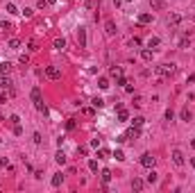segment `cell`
<instances>
[{"mask_svg": "<svg viewBox=\"0 0 195 193\" xmlns=\"http://www.w3.org/2000/svg\"><path fill=\"white\" fill-rule=\"evenodd\" d=\"M154 73L159 77H168V75L175 73V64H161V66H154Z\"/></svg>", "mask_w": 195, "mask_h": 193, "instance_id": "obj_1", "label": "cell"}, {"mask_svg": "<svg viewBox=\"0 0 195 193\" xmlns=\"http://www.w3.org/2000/svg\"><path fill=\"white\" fill-rule=\"evenodd\" d=\"M0 86H2V89L9 93V98L16 93V91H14V82L9 80V75H0Z\"/></svg>", "mask_w": 195, "mask_h": 193, "instance_id": "obj_2", "label": "cell"}, {"mask_svg": "<svg viewBox=\"0 0 195 193\" xmlns=\"http://www.w3.org/2000/svg\"><path fill=\"white\" fill-rule=\"evenodd\" d=\"M154 161H157V159H154L150 152H143L141 155V166L143 168H154Z\"/></svg>", "mask_w": 195, "mask_h": 193, "instance_id": "obj_3", "label": "cell"}, {"mask_svg": "<svg viewBox=\"0 0 195 193\" xmlns=\"http://www.w3.org/2000/svg\"><path fill=\"white\" fill-rule=\"evenodd\" d=\"M45 77H48V80H59L61 77V71L57 66H48V68H45Z\"/></svg>", "mask_w": 195, "mask_h": 193, "instance_id": "obj_4", "label": "cell"}, {"mask_svg": "<svg viewBox=\"0 0 195 193\" xmlns=\"http://www.w3.org/2000/svg\"><path fill=\"white\" fill-rule=\"evenodd\" d=\"M173 163L175 166H184V155H182V150H173Z\"/></svg>", "mask_w": 195, "mask_h": 193, "instance_id": "obj_5", "label": "cell"}, {"mask_svg": "<svg viewBox=\"0 0 195 193\" xmlns=\"http://www.w3.org/2000/svg\"><path fill=\"white\" fill-rule=\"evenodd\" d=\"M77 43H79V48H86V30L84 27L77 30Z\"/></svg>", "mask_w": 195, "mask_h": 193, "instance_id": "obj_6", "label": "cell"}, {"mask_svg": "<svg viewBox=\"0 0 195 193\" xmlns=\"http://www.w3.org/2000/svg\"><path fill=\"white\" fill-rule=\"evenodd\" d=\"M139 134H141V127H134V125H132L129 130L125 132V139H136Z\"/></svg>", "mask_w": 195, "mask_h": 193, "instance_id": "obj_7", "label": "cell"}, {"mask_svg": "<svg viewBox=\"0 0 195 193\" xmlns=\"http://www.w3.org/2000/svg\"><path fill=\"white\" fill-rule=\"evenodd\" d=\"M50 184H52V186H61V184H64V175H61V173H55L52 179H50Z\"/></svg>", "mask_w": 195, "mask_h": 193, "instance_id": "obj_8", "label": "cell"}, {"mask_svg": "<svg viewBox=\"0 0 195 193\" xmlns=\"http://www.w3.org/2000/svg\"><path fill=\"white\" fill-rule=\"evenodd\" d=\"M11 68H14V66H11L9 61H0V75H9Z\"/></svg>", "mask_w": 195, "mask_h": 193, "instance_id": "obj_9", "label": "cell"}, {"mask_svg": "<svg viewBox=\"0 0 195 193\" xmlns=\"http://www.w3.org/2000/svg\"><path fill=\"white\" fill-rule=\"evenodd\" d=\"M143 186H145V182H143L141 177H134V179H132V189H134V191H143Z\"/></svg>", "mask_w": 195, "mask_h": 193, "instance_id": "obj_10", "label": "cell"}, {"mask_svg": "<svg viewBox=\"0 0 195 193\" xmlns=\"http://www.w3.org/2000/svg\"><path fill=\"white\" fill-rule=\"evenodd\" d=\"M100 179H102V184H109V182H111V171L105 168V171L100 173Z\"/></svg>", "mask_w": 195, "mask_h": 193, "instance_id": "obj_11", "label": "cell"}, {"mask_svg": "<svg viewBox=\"0 0 195 193\" xmlns=\"http://www.w3.org/2000/svg\"><path fill=\"white\" fill-rule=\"evenodd\" d=\"M32 100H34V104L41 102V89H39V86H34V89H32Z\"/></svg>", "mask_w": 195, "mask_h": 193, "instance_id": "obj_12", "label": "cell"}, {"mask_svg": "<svg viewBox=\"0 0 195 193\" xmlns=\"http://www.w3.org/2000/svg\"><path fill=\"white\" fill-rule=\"evenodd\" d=\"M105 30H107L109 37H111V34H116V25H113V21H107V23H105Z\"/></svg>", "mask_w": 195, "mask_h": 193, "instance_id": "obj_13", "label": "cell"}, {"mask_svg": "<svg viewBox=\"0 0 195 193\" xmlns=\"http://www.w3.org/2000/svg\"><path fill=\"white\" fill-rule=\"evenodd\" d=\"M141 59H143V61H152V50H150V48L141 50Z\"/></svg>", "mask_w": 195, "mask_h": 193, "instance_id": "obj_14", "label": "cell"}, {"mask_svg": "<svg viewBox=\"0 0 195 193\" xmlns=\"http://www.w3.org/2000/svg\"><path fill=\"white\" fill-rule=\"evenodd\" d=\"M109 73H111V77H123V68H120V66H111V71H109Z\"/></svg>", "mask_w": 195, "mask_h": 193, "instance_id": "obj_15", "label": "cell"}, {"mask_svg": "<svg viewBox=\"0 0 195 193\" xmlns=\"http://www.w3.org/2000/svg\"><path fill=\"white\" fill-rule=\"evenodd\" d=\"M157 179H159V175H157V173H154V171H152V168H150V173H147V177H145V182H147V184H154V182H157Z\"/></svg>", "mask_w": 195, "mask_h": 193, "instance_id": "obj_16", "label": "cell"}, {"mask_svg": "<svg viewBox=\"0 0 195 193\" xmlns=\"http://www.w3.org/2000/svg\"><path fill=\"white\" fill-rule=\"evenodd\" d=\"M139 23H141V25H147V23H152V14H141V16H139Z\"/></svg>", "mask_w": 195, "mask_h": 193, "instance_id": "obj_17", "label": "cell"}, {"mask_svg": "<svg viewBox=\"0 0 195 193\" xmlns=\"http://www.w3.org/2000/svg\"><path fill=\"white\" fill-rule=\"evenodd\" d=\"M159 43H161V39H159V37H152L150 41H147V48L154 50V48H159Z\"/></svg>", "mask_w": 195, "mask_h": 193, "instance_id": "obj_18", "label": "cell"}, {"mask_svg": "<svg viewBox=\"0 0 195 193\" xmlns=\"http://www.w3.org/2000/svg\"><path fill=\"white\" fill-rule=\"evenodd\" d=\"M27 50H30V52H36V50H39L36 39H30V41H27Z\"/></svg>", "mask_w": 195, "mask_h": 193, "instance_id": "obj_19", "label": "cell"}, {"mask_svg": "<svg viewBox=\"0 0 195 193\" xmlns=\"http://www.w3.org/2000/svg\"><path fill=\"white\" fill-rule=\"evenodd\" d=\"M127 118H129V114L125 109H118V123H127Z\"/></svg>", "mask_w": 195, "mask_h": 193, "instance_id": "obj_20", "label": "cell"}, {"mask_svg": "<svg viewBox=\"0 0 195 193\" xmlns=\"http://www.w3.org/2000/svg\"><path fill=\"white\" fill-rule=\"evenodd\" d=\"M55 161L59 163V166H64V163H66V155H64V152H61V150H59V152L55 155Z\"/></svg>", "mask_w": 195, "mask_h": 193, "instance_id": "obj_21", "label": "cell"}, {"mask_svg": "<svg viewBox=\"0 0 195 193\" xmlns=\"http://www.w3.org/2000/svg\"><path fill=\"white\" fill-rule=\"evenodd\" d=\"M21 48V39H9V50H18Z\"/></svg>", "mask_w": 195, "mask_h": 193, "instance_id": "obj_22", "label": "cell"}, {"mask_svg": "<svg viewBox=\"0 0 195 193\" xmlns=\"http://www.w3.org/2000/svg\"><path fill=\"white\" fill-rule=\"evenodd\" d=\"M98 86H100L102 91H107V89H109V80H107V77H100V80H98Z\"/></svg>", "mask_w": 195, "mask_h": 193, "instance_id": "obj_23", "label": "cell"}, {"mask_svg": "<svg viewBox=\"0 0 195 193\" xmlns=\"http://www.w3.org/2000/svg\"><path fill=\"white\" fill-rule=\"evenodd\" d=\"M55 48H57V50H64V48H66V41L61 39V37H59V39H55Z\"/></svg>", "mask_w": 195, "mask_h": 193, "instance_id": "obj_24", "label": "cell"}, {"mask_svg": "<svg viewBox=\"0 0 195 193\" xmlns=\"http://www.w3.org/2000/svg\"><path fill=\"white\" fill-rule=\"evenodd\" d=\"M179 21H182V16H179V14H173V16L168 18V25H177Z\"/></svg>", "mask_w": 195, "mask_h": 193, "instance_id": "obj_25", "label": "cell"}, {"mask_svg": "<svg viewBox=\"0 0 195 193\" xmlns=\"http://www.w3.org/2000/svg\"><path fill=\"white\" fill-rule=\"evenodd\" d=\"M182 120H191V112H188V107H184V109H182Z\"/></svg>", "mask_w": 195, "mask_h": 193, "instance_id": "obj_26", "label": "cell"}, {"mask_svg": "<svg viewBox=\"0 0 195 193\" xmlns=\"http://www.w3.org/2000/svg\"><path fill=\"white\" fill-rule=\"evenodd\" d=\"M113 159L116 161H125V152L123 150H116V152H113Z\"/></svg>", "mask_w": 195, "mask_h": 193, "instance_id": "obj_27", "label": "cell"}, {"mask_svg": "<svg viewBox=\"0 0 195 193\" xmlns=\"http://www.w3.org/2000/svg\"><path fill=\"white\" fill-rule=\"evenodd\" d=\"M82 114H84V116H89V118H91V116L95 114V107H84V109H82Z\"/></svg>", "mask_w": 195, "mask_h": 193, "instance_id": "obj_28", "label": "cell"}, {"mask_svg": "<svg viewBox=\"0 0 195 193\" xmlns=\"http://www.w3.org/2000/svg\"><path fill=\"white\" fill-rule=\"evenodd\" d=\"M152 2V9H163V0H150Z\"/></svg>", "mask_w": 195, "mask_h": 193, "instance_id": "obj_29", "label": "cell"}, {"mask_svg": "<svg viewBox=\"0 0 195 193\" xmlns=\"http://www.w3.org/2000/svg\"><path fill=\"white\" fill-rule=\"evenodd\" d=\"M93 107H95V109L105 107V100H102V98H93Z\"/></svg>", "mask_w": 195, "mask_h": 193, "instance_id": "obj_30", "label": "cell"}, {"mask_svg": "<svg viewBox=\"0 0 195 193\" xmlns=\"http://www.w3.org/2000/svg\"><path fill=\"white\" fill-rule=\"evenodd\" d=\"M7 11H9V14H21L18 7H16V5H11V2H7Z\"/></svg>", "mask_w": 195, "mask_h": 193, "instance_id": "obj_31", "label": "cell"}, {"mask_svg": "<svg viewBox=\"0 0 195 193\" xmlns=\"http://www.w3.org/2000/svg\"><path fill=\"white\" fill-rule=\"evenodd\" d=\"M89 171H91V173H98V161H95V159L89 161Z\"/></svg>", "mask_w": 195, "mask_h": 193, "instance_id": "obj_32", "label": "cell"}, {"mask_svg": "<svg viewBox=\"0 0 195 193\" xmlns=\"http://www.w3.org/2000/svg\"><path fill=\"white\" fill-rule=\"evenodd\" d=\"M9 123H11V125H18V123H21L18 114H11V116H9Z\"/></svg>", "mask_w": 195, "mask_h": 193, "instance_id": "obj_33", "label": "cell"}, {"mask_svg": "<svg viewBox=\"0 0 195 193\" xmlns=\"http://www.w3.org/2000/svg\"><path fill=\"white\" fill-rule=\"evenodd\" d=\"M21 14H23V16H25V18H32V14H34V9H30V7H25V9H23V11H21Z\"/></svg>", "mask_w": 195, "mask_h": 193, "instance_id": "obj_34", "label": "cell"}, {"mask_svg": "<svg viewBox=\"0 0 195 193\" xmlns=\"http://www.w3.org/2000/svg\"><path fill=\"white\" fill-rule=\"evenodd\" d=\"M188 45H191V39H188V37H184L179 41V48H188Z\"/></svg>", "mask_w": 195, "mask_h": 193, "instance_id": "obj_35", "label": "cell"}, {"mask_svg": "<svg viewBox=\"0 0 195 193\" xmlns=\"http://www.w3.org/2000/svg\"><path fill=\"white\" fill-rule=\"evenodd\" d=\"M143 123H145V118H141V116H136V118H134V127H141Z\"/></svg>", "mask_w": 195, "mask_h": 193, "instance_id": "obj_36", "label": "cell"}, {"mask_svg": "<svg viewBox=\"0 0 195 193\" xmlns=\"http://www.w3.org/2000/svg\"><path fill=\"white\" fill-rule=\"evenodd\" d=\"M98 155H100V159H107V157H109V150L107 148H100V152H98Z\"/></svg>", "mask_w": 195, "mask_h": 193, "instance_id": "obj_37", "label": "cell"}, {"mask_svg": "<svg viewBox=\"0 0 195 193\" xmlns=\"http://www.w3.org/2000/svg\"><path fill=\"white\" fill-rule=\"evenodd\" d=\"M34 143H36V145H41V141H43V139H41V134H39V132H34Z\"/></svg>", "mask_w": 195, "mask_h": 193, "instance_id": "obj_38", "label": "cell"}, {"mask_svg": "<svg viewBox=\"0 0 195 193\" xmlns=\"http://www.w3.org/2000/svg\"><path fill=\"white\" fill-rule=\"evenodd\" d=\"M14 134H16V136H21V134H23V127H21V123H18V125H14Z\"/></svg>", "mask_w": 195, "mask_h": 193, "instance_id": "obj_39", "label": "cell"}, {"mask_svg": "<svg viewBox=\"0 0 195 193\" xmlns=\"http://www.w3.org/2000/svg\"><path fill=\"white\" fill-rule=\"evenodd\" d=\"M0 30H11V25L7 21H0Z\"/></svg>", "mask_w": 195, "mask_h": 193, "instance_id": "obj_40", "label": "cell"}, {"mask_svg": "<svg viewBox=\"0 0 195 193\" xmlns=\"http://www.w3.org/2000/svg\"><path fill=\"white\" fill-rule=\"evenodd\" d=\"M66 127H68V130H75V120L68 118V120H66Z\"/></svg>", "mask_w": 195, "mask_h": 193, "instance_id": "obj_41", "label": "cell"}, {"mask_svg": "<svg viewBox=\"0 0 195 193\" xmlns=\"http://www.w3.org/2000/svg\"><path fill=\"white\" fill-rule=\"evenodd\" d=\"M21 64H23V66H27V64H30V57H27V55H21Z\"/></svg>", "mask_w": 195, "mask_h": 193, "instance_id": "obj_42", "label": "cell"}, {"mask_svg": "<svg viewBox=\"0 0 195 193\" xmlns=\"http://www.w3.org/2000/svg\"><path fill=\"white\" fill-rule=\"evenodd\" d=\"M91 148H100V139H91Z\"/></svg>", "mask_w": 195, "mask_h": 193, "instance_id": "obj_43", "label": "cell"}, {"mask_svg": "<svg viewBox=\"0 0 195 193\" xmlns=\"http://www.w3.org/2000/svg\"><path fill=\"white\" fill-rule=\"evenodd\" d=\"M175 118V114H173V109H168V112H166V120H173Z\"/></svg>", "mask_w": 195, "mask_h": 193, "instance_id": "obj_44", "label": "cell"}, {"mask_svg": "<svg viewBox=\"0 0 195 193\" xmlns=\"http://www.w3.org/2000/svg\"><path fill=\"white\" fill-rule=\"evenodd\" d=\"M77 152H79V155H86L89 148H86V145H82V148H77Z\"/></svg>", "mask_w": 195, "mask_h": 193, "instance_id": "obj_45", "label": "cell"}, {"mask_svg": "<svg viewBox=\"0 0 195 193\" xmlns=\"http://www.w3.org/2000/svg\"><path fill=\"white\" fill-rule=\"evenodd\" d=\"M129 43H132V45H141V39H139V37H134V39L129 41Z\"/></svg>", "mask_w": 195, "mask_h": 193, "instance_id": "obj_46", "label": "cell"}, {"mask_svg": "<svg viewBox=\"0 0 195 193\" xmlns=\"http://www.w3.org/2000/svg\"><path fill=\"white\" fill-rule=\"evenodd\" d=\"M0 166H7V168H11V166H9V159H5V157L0 159Z\"/></svg>", "mask_w": 195, "mask_h": 193, "instance_id": "obj_47", "label": "cell"}, {"mask_svg": "<svg viewBox=\"0 0 195 193\" xmlns=\"http://www.w3.org/2000/svg\"><path fill=\"white\" fill-rule=\"evenodd\" d=\"M134 104H136V107H141V104H143L141 102V96H134Z\"/></svg>", "mask_w": 195, "mask_h": 193, "instance_id": "obj_48", "label": "cell"}, {"mask_svg": "<svg viewBox=\"0 0 195 193\" xmlns=\"http://www.w3.org/2000/svg\"><path fill=\"white\" fill-rule=\"evenodd\" d=\"M188 82H195V73H193V75H188Z\"/></svg>", "mask_w": 195, "mask_h": 193, "instance_id": "obj_49", "label": "cell"}, {"mask_svg": "<svg viewBox=\"0 0 195 193\" xmlns=\"http://www.w3.org/2000/svg\"><path fill=\"white\" fill-rule=\"evenodd\" d=\"M120 2H123V0H113V5H120Z\"/></svg>", "mask_w": 195, "mask_h": 193, "instance_id": "obj_50", "label": "cell"}, {"mask_svg": "<svg viewBox=\"0 0 195 193\" xmlns=\"http://www.w3.org/2000/svg\"><path fill=\"white\" fill-rule=\"evenodd\" d=\"M55 2H57V0H48V5H55Z\"/></svg>", "mask_w": 195, "mask_h": 193, "instance_id": "obj_51", "label": "cell"}, {"mask_svg": "<svg viewBox=\"0 0 195 193\" xmlns=\"http://www.w3.org/2000/svg\"><path fill=\"white\" fill-rule=\"evenodd\" d=\"M191 145H193V150H195V139H193V141H191Z\"/></svg>", "mask_w": 195, "mask_h": 193, "instance_id": "obj_52", "label": "cell"}, {"mask_svg": "<svg viewBox=\"0 0 195 193\" xmlns=\"http://www.w3.org/2000/svg\"><path fill=\"white\" fill-rule=\"evenodd\" d=\"M2 120H5V118H2V116H0V123H2Z\"/></svg>", "mask_w": 195, "mask_h": 193, "instance_id": "obj_53", "label": "cell"}, {"mask_svg": "<svg viewBox=\"0 0 195 193\" xmlns=\"http://www.w3.org/2000/svg\"><path fill=\"white\" fill-rule=\"evenodd\" d=\"M193 21H195V16H193Z\"/></svg>", "mask_w": 195, "mask_h": 193, "instance_id": "obj_54", "label": "cell"}]
</instances>
